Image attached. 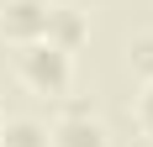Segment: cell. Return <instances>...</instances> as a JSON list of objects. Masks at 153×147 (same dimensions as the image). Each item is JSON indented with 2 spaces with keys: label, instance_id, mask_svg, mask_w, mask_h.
Returning a JSON list of instances; mask_svg holds the SVG:
<instances>
[{
  "label": "cell",
  "instance_id": "obj_6",
  "mask_svg": "<svg viewBox=\"0 0 153 147\" xmlns=\"http://www.w3.org/2000/svg\"><path fill=\"white\" fill-rule=\"evenodd\" d=\"M127 68L137 74V79H153V32H137L127 42Z\"/></svg>",
  "mask_w": 153,
  "mask_h": 147
},
{
  "label": "cell",
  "instance_id": "obj_2",
  "mask_svg": "<svg viewBox=\"0 0 153 147\" xmlns=\"http://www.w3.org/2000/svg\"><path fill=\"white\" fill-rule=\"evenodd\" d=\"M48 147H111V132L85 100H63L58 121L48 126Z\"/></svg>",
  "mask_w": 153,
  "mask_h": 147
},
{
  "label": "cell",
  "instance_id": "obj_3",
  "mask_svg": "<svg viewBox=\"0 0 153 147\" xmlns=\"http://www.w3.org/2000/svg\"><path fill=\"white\" fill-rule=\"evenodd\" d=\"M42 42L63 47V53H79V47L90 42V11H79V5H48Z\"/></svg>",
  "mask_w": 153,
  "mask_h": 147
},
{
  "label": "cell",
  "instance_id": "obj_7",
  "mask_svg": "<svg viewBox=\"0 0 153 147\" xmlns=\"http://www.w3.org/2000/svg\"><path fill=\"white\" fill-rule=\"evenodd\" d=\"M132 116H137L143 137H153V79H143V89H137V105H132Z\"/></svg>",
  "mask_w": 153,
  "mask_h": 147
},
{
  "label": "cell",
  "instance_id": "obj_5",
  "mask_svg": "<svg viewBox=\"0 0 153 147\" xmlns=\"http://www.w3.org/2000/svg\"><path fill=\"white\" fill-rule=\"evenodd\" d=\"M0 147H48V126L42 121H0Z\"/></svg>",
  "mask_w": 153,
  "mask_h": 147
},
{
  "label": "cell",
  "instance_id": "obj_8",
  "mask_svg": "<svg viewBox=\"0 0 153 147\" xmlns=\"http://www.w3.org/2000/svg\"><path fill=\"white\" fill-rule=\"evenodd\" d=\"M58 5H79V11H90V5H100V0H58Z\"/></svg>",
  "mask_w": 153,
  "mask_h": 147
},
{
  "label": "cell",
  "instance_id": "obj_4",
  "mask_svg": "<svg viewBox=\"0 0 153 147\" xmlns=\"http://www.w3.org/2000/svg\"><path fill=\"white\" fill-rule=\"evenodd\" d=\"M48 26V0H5L0 5V32L11 42H37Z\"/></svg>",
  "mask_w": 153,
  "mask_h": 147
},
{
  "label": "cell",
  "instance_id": "obj_1",
  "mask_svg": "<svg viewBox=\"0 0 153 147\" xmlns=\"http://www.w3.org/2000/svg\"><path fill=\"white\" fill-rule=\"evenodd\" d=\"M16 74H21V84L32 95H42V100H63L69 84H74V53H63L53 42H21V58H16Z\"/></svg>",
  "mask_w": 153,
  "mask_h": 147
}]
</instances>
